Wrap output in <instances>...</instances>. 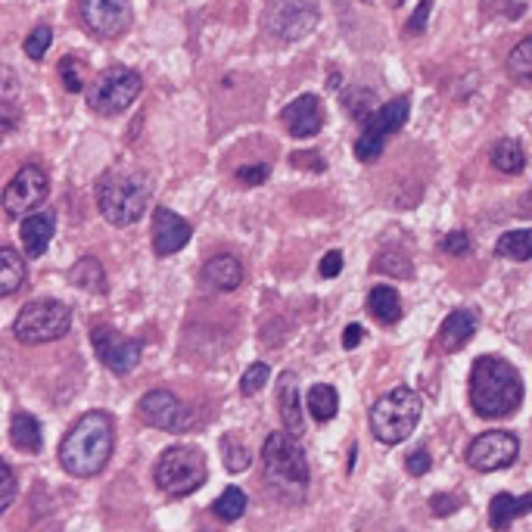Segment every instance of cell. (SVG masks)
<instances>
[{"label": "cell", "instance_id": "cell-1", "mask_svg": "<svg viewBox=\"0 0 532 532\" xmlns=\"http://www.w3.org/2000/svg\"><path fill=\"white\" fill-rule=\"evenodd\" d=\"M112 448H116V427H112V417L106 411H88L81 414L72 430L60 442V467L69 476L78 480H88L97 476L109 458Z\"/></svg>", "mask_w": 532, "mask_h": 532}, {"label": "cell", "instance_id": "cell-2", "mask_svg": "<svg viewBox=\"0 0 532 532\" xmlns=\"http://www.w3.org/2000/svg\"><path fill=\"white\" fill-rule=\"evenodd\" d=\"M523 402V380L501 355H480L470 371V408L486 417H508Z\"/></svg>", "mask_w": 532, "mask_h": 532}, {"label": "cell", "instance_id": "cell-3", "mask_svg": "<svg viewBox=\"0 0 532 532\" xmlns=\"http://www.w3.org/2000/svg\"><path fill=\"white\" fill-rule=\"evenodd\" d=\"M262 461H265V480L271 486V495L284 504H299L312 483V470H308L305 452L296 436L271 433L262 445Z\"/></svg>", "mask_w": 532, "mask_h": 532}, {"label": "cell", "instance_id": "cell-4", "mask_svg": "<svg viewBox=\"0 0 532 532\" xmlns=\"http://www.w3.org/2000/svg\"><path fill=\"white\" fill-rule=\"evenodd\" d=\"M97 206L109 224L128 228L150 206V184L137 172H109L97 187Z\"/></svg>", "mask_w": 532, "mask_h": 532}, {"label": "cell", "instance_id": "cell-5", "mask_svg": "<svg viewBox=\"0 0 532 532\" xmlns=\"http://www.w3.org/2000/svg\"><path fill=\"white\" fill-rule=\"evenodd\" d=\"M424 402L414 389L396 386L386 396H380L371 408V433L383 445H402L420 424Z\"/></svg>", "mask_w": 532, "mask_h": 532}, {"label": "cell", "instance_id": "cell-6", "mask_svg": "<svg viewBox=\"0 0 532 532\" xmlns=\"http://www.w3.org/2000/svg\"><path fill=\"white\" fill-rule=\"evenodd\" d=\"M72 327V308L60 299H32L13 321V336L22 346H44L63 340Z\"/></svg>", "mask_w": 532, "mask_h": 532}, {"label": "cell", "instance_id": "cell-7", "mask_svg": "<svg viewBox=\"0 0 532 532\" xmlns=\"http://www.w3.org/2000/svg\"><path fill=\"white\" fill-rule=\"evenodd\" d=\"M153 480L159 492H165L168 498H187L206 483V458L200 448L172 445L159 455L153 467Z\"/></svg>", "mask_w": 532, "mask_h": 532}, {"label": "cell", "instance_id": "cell-8", "mask_svg": "<svg viewBox=\"0 0 532 532\" xmlns=\"http://www.w3.org/2000/svg\"><path fill=\"white\" fill-rule=\"evenodd\" d=\"M88 106L97 116H119L144 91V78L128 66H109L94 81H88Z\"/></svg>", "mask_w": 532, "mask_h": 532}, {"label": "cell", "instance_id": "cell-9", "mask_svg": "<svg viewBox=\"0 0 532 532\" xmlns=\"http://www.w3.org/2000/svg\"><path fill=\"white\" fill-rule=\"evenodd\" d=\"M408 97H396L371 112V119L364 122V134L355 140V156L361 162H377L383 156L386 137L396 134L408 122Z\"/></svg>", "mask_w": 532, "mask_h": 532}, {"label": "cell", "instance_id": "cell-10", "mask_svg": "<svg viewBox=\"0 0 532 532\" xmlns=\"http://www.w3.org/2000/svg\"><path fill=\"white\" fill-rule=\"evenodd\" d=\"M50 193V181L44 175V168L38 165H22L19 172L10 178V184L4 187V196H0V206L10 218L35 212L38 206H44Z\"/></svg>", "mask_w": 532, "mask_h": 532}, {"label": "cell", "instance_id": "cell-11", "mask_svg": "<svg viewBox=\"0 0 532 532\" xmlns=\"http://www.w3.org/2000/svg\"><path fill=\"white\" fill-rule=\"evenodd\" d=\"M318 25V7L312 0H271L265 28L277 41H299Z\"/></svg>", "mask_w": 532, "mask_h": 532}, {"label": "cell", "instance_id": "cell-12", "mask_svg": "<svg viewBox=\"0 0 532 532\" xmlns=\"http://www.w3.org/2000/svg\"><path fill=\"white\" fill-rule=\"evenodd\" d=\"M517 455H520V442L508 430L480 433L467 445V464L480 473H495V470L511 467Z\"/></svg>", "mask_w": 532, "mask_h": 532}, {"label": "cell", "instance_id": "cell-13", "mask_svg": "<svg viewBox=\"0 0 532 532\" xmlns=\"http://www.w3.org/2000/svg\"><path fill=\"white\" fill-rule=\"evenodd\" d=\"M91 343H94L97 358L112 374H131L137 368L140 355H144V343L119 336V330H112L109 324H97L91 330Z\"/></svg>", "mask_w": 532, "mask_h": 532}, {"label": "cell", "instance_id": "cell-14", "mask_svg": "<svg viewBox=\"0 0 532 532\" xmlns=\"http://www.w3.org/2000/svg\"><path fill=\"white\" fill-rule=\"evenodd\" d=\"M78 10L97 38H122L131 28V0H78Z\"/></svg>", "mask_w": 532, "mask_h": 532}, {"label": "cell", "instance_id": "cell-15", "mask_svg": "<svg viewBox=\"0 0 532 532\" xmlns=\"http://www.w3.org/2000/svg\"><path fill=\"white\" fill-rule=\"evenodd\" d=\"M140 420L156 430H184L190 424L184 402L168 389H153L140 399Z\"/></svg>", "mask_w": 532, "mask_h": 532}, {"label": "cell", "instance_id": "cell-16", "mask_svg": "<svg viewBox=\"0 0 532 532\" xmlns=\"http://www.w3.org/2000/svg\"><path fill=\"white\" fill-rule=\"evenodd\" d=\"M193 237V228L190 224L172 212L168 206H159L153 212V252L159 259H168V256H175V252H181Z\"/></svg>", "mask_w": 532, "mask_h": 532}, {"label": "cell", "instance_id": "cell-17", "mask_svg": "<svg viewBox=\"0 0 532 532\" xmlns=\"http://www.w3.org/2000/svg\"><path fill=\"white\" fill-rule=\"evenodd\" d=\"M280 119H284V125L293 137H315L324 128L327 116H324V103L315 94H299L293 103L284 106Z\"/></svg>", "mask_w": 532, "mask_h": 532}, {"label": "cell", "instance_id": "cell-18", "mask_svg": "<svg viewBox=\"0 0 532 532\" xmlns=\"http://www.w3.org/2000/svg\"><path fill=\"white\" fill-rule=\"evenodd\" d=\"M476 327H480V315L473 308H455L439 327V349L442 352H461L470 340Z\"/></svg>", "mask_w": 532, "mask_h": 532}, {"label": "cell", "instance_id": "cell-19", "mask_svg": "<svg viewBox=\"0 0 532 532\" xmlns=\"http://www.w3.org/2000/svg\"><path fill=\"white\" fill-rule=\"evenodd\" d=\"M277 411H280V420H284V430L299 439L305 433V420H302V402H299V380L290 371L280 374V383H277Z\"/></svg>", "mask_w": 532, "mask_h": 532}, {"label": "cell", "instance_id": "cell-20", "mask_svg": "<svg viewBox=\"0 0 532 532\" xmlns=\"http://www.w3.org/2000/svg\"><path fill=\"white\" fill-rule=\"evenodd\" d=\"M53 231H56V215L53 212H35V215H25L22 228H19V237H22V246H25V256L28 259H41L50 240H53Z\"/></svg>", "mask_w": 532, "mask_h": 532}, {"label": "cell", "instance_id": "cell-21", "mask_svg": "<svg viewBox=\"0 0 532 532\" xmlns=\"http://www.w3.org/2000/svg\"><path fill=\"white\" fill-rule=\"evenodd\" d=\"M203 280L212 290L231 293L243 284V262L231 252H221V256H212L203 268Z\"/></svg>", "mask_w": 532, "mask_h": 532}, {"label": "cell", "instance_id": "cell-22", "mask_svg": "<svg viewBox=\"0 0 532 532\" xmlns=\"http://www.w3.org/2000/svg\"><path fill=\"white\" fill-rule=\"evenodd\" d=\"M10 442H13V448H19V452H25V455H38L41 445H44L38 417L28 414V411H16L13 420H10Z\"/></svg>", "mask_w": 532, "mask_h": 532}, {"label": "cell", "instance_id": "cell-23", "mask_svg": "<svg viewBox=\"0 0 532 532\" xmlns=\"http://www.w3.org/2000/svg\"><path fill=\"white\" fill-rule=\"evenodd\" d=\"M529 504H532V495H523L520 501L508 492H498L492 501H489V523L492 529L504 532L520 514H529Z\"/></svg>", "mask_w": 532, "mask_h": 532}, {"label": "cell", "instance_id": "cell-24", "mask_svg": "<svg viewBox=\"0 0 532 532\" xmlns=\"http://www.w3.org/2000/svg\"><path fill=\"white\" fill-rule=\"evenodd\" d=\"M69 280H72L78 290H88V293H97V296H103V293L109 290L106 271H103V265H100L94 256L78 259V262L69 268Z\"/></svg>", "mask_w": 532, "mask_h": 532}, {"label": "cell", "instance_id": "cell-25", "mask_svg": "<svg viewBox=\"0 0 532 532\" xmlns=\"http://www.w3.org/2000/svg\"><path fill=\"white\" fill-rule=\"evenodd\" d=\"M22 284H25V259L16 249L0 246V299L19 293Z\"/></svg>", "mask_w": 532, "mask_h": 532}, {"label": "cell", "instance_id": "cell-26", "mask_svg": "<svg viewBox=\"0 0 532 532\" xmlns=\"http://www.w3.org/2000/svg\"><path fill=\"white\" fill-rule=\"evenodd\" d=\"M368 308H371V315L380 321V324H396L402 318V296L386 287V284H377L371 293H368Z\"/></svg>", "mask_w": 532, "mask_h": 532}, {"label": "cell", "instance_id": "cell-27", "mask_svg": "<svg viewBox=\"0 0 532 532\" xmlns=\"http://www.w3.org/2000/svg\"><path fill=\"white\" fill-rule=\"evenodd\" d=\"M305 408H308V414L318 420V424H327V420H333L336 411H340V396H336L333 386L315 383L312 389H308V396H305Z\"/></svg>", "mask_w": 532, "mask_h": 532}, {"label": "cell", "instance_id": "cell-28", "mask_svg": "<svg viewBox=\"0 0 532 532\" xmlns=\"http://www.w3.org/2000/svg\"><path fill=\"white\" fill-rule=\"evenodd\" d=\"M492 165L501 175H520L526 168V153L514 137H501L492 147Z\"/></svg>", "mask_w": 532, "mask_h": 532}, {"label": "cell", "instance_id": "cell-29", "mask_svg": "<svg viewBox=\"0 0 532 532\" xmlns=\"http://www.w3.org/2000/svg\"><path fill=\"white\" fill-rule=\"evenodd\" d=\"M529 252H532V231L520 228V231H508L501 234L495 243V256L498 259H511V262H529Z\"/></svg>", "mask_w": 532, "mask_h": 532}, {"label": "cell", "instance_id": "cell-30", "mask_svg": "<svg viewBox=\"0 0 532 532\" xmlns=\"http://www.w3.org/2000/svg\"><path fill=\"white\" fill-rule=\"evenodd\" d=\"M246 504H249L246 492L237 489V486H231V489H224V492L215 498L212 514H215L218 520H224V523H234V520H240V517L246 514Z\"/></svg>", "mask_w": 532, "mask_h": 532}, {"label": "cell", "instance_id": "cell-31", "mask_svg": "<svg viewBox=\"0 0 532 532\" xmlns=\"http://www.w3.org/2000/svg\"><path fill=\"white\" fill-rule=\"evenodd\" d=\"M508 72L520 81V84H532V41L523 38L511 56H508Z\"/></svg>", "mask_w": 532, "mask_h": 532}, {"label": "cell", "instance_id": "cell-32", "mask_svg": "<svg viewBox=\"0 0 532 532\" xmlns=\"http://www.w3.org/2000/svg\"><path fill=\"white\" fill-rule=\"evenodd\" d=\"M60 78H63V88L69 94H81L88 88V69L78 60V56H63L60 60Z\"/></svg>", "mask_w": 532, "mask_h": 532}, {"label": "cell", "instance_id": "cell-33", "mask_svg": "<svg viewBox=\"0 0 532 532\" xmlns=\"http://www.w3.org/2000/svg\"><path fill=\"white\" fill-rule=\"evenodd\" d=\"M221 448H224V467H228L231 473L249 470L252 455H249V448H246L243 442H237L234 436H224V439H221Z\"/></svg>", "mask_w": 532, "mask_h": 532}, {"label": "cell", "instance_id": "cell-34", "mask_svg": "<svg viewBox=\"0 0 532 532\" xmlns=\"http://www.w3.org/2000/svg\"><path fill=\"white\" fill-rule=\"evenodd\" d=\"M346 106H349V112H352V119L368 122L371 112L377 109V100H374V94H371L368 88H355V91L346 94Z\"/></svg>", "mask_w": 532, "mask_h": 532}, {"label": "cell", "instance_id": "cell-35", "mask_svg": "<svg viewBox=\"0 0 532 532\" xmlns=\"http://www.w3.org/2000/svg\"><path fill=\"white\" fill-rule=\"evenodd\" d=\"M50 44H53V28L50 25H38L32 35L25 38V56L28 60H35V63H41L44 60V53L50 50Z\"/></svg>", "mask_w": 532, "mask_h": 532}, {"label": "cell", "instance_id": "cell-36", "mask_svg": "<svg viewBox=\"0 0 532 532\" xmlns=\"http://www.w3.org/2000/svg\"><path fill=\"white\" fill-rule=\"evenodd\" d=\"M271 371H268V364L265 361H256V364H249V368L243 371V380H240V392L243 396H256V392L265 389Z\"/></svg>", "mask_w": 532, "mask_h": 532}, {"label": "cell", "instance_id": "cell-37", "mask_svg": "<svg viewBox=\"0 0 532 532\" xmlns=\"http://www.w3.org/2000/svg\"><path fill=\"white\" fill-rule=\"evenodd\" d=\"M13 501H16V473L4 458H0V514H4Z\"/></svg>", "mask_w": 532, "mask_h": 532}, {"label": "cell", "instance_id": "cell-38", "mask_svg": "<svg viewBox=\"0 0 532 532\" xmlns=\"http://www.w3.org/2000/svg\"><path fill=\"white\" fill-rule=\"evenodd\" d=\"M268 175H271V165H265V162H256V165H243V168H237V181H240L243 187H259V184H265V181H268Z\"/></svg>", "mask_w": 532, "mask_h": 532}, {"label": "cell", "instance_id": "cell-39", "mask_svg": "<svg viewBox=\"0 0 532 532\" xmlns=\"http://www.w3.org/2000/svg\"><path fill=\"white\" fill-rule=\"evenodd\" d=\"M470 249H473V243L464 231H452L442 237V252H448V256H467Z\"/></svg>", "mask_w": 532, "mask_h": 532}, {"label": "cell", "instance_id": "cell-40", "mask_svg": "<svg viewBox=\"0 0 532 532\" xmlns=\"http://www.w3.org/2000/svg\"><path fill=\"white\" fill-rule=\"evenodd\" d=\"M405 467H408L411 476H424V473H430V467H433L430 452H427V448H414V452L405 458Z\"/></svg>", "mask_w": 532, "mask_h": 532}, {"label": "cell", "instance_id": "cell-41", "mask_svg": "<svg viewBox=\"0 0 532 532\" xmlns=\"http://www.w3.org/2000/svg\"><path fill=\"white\" fill-rule=\"evenodd\" d=\"M377 268L386 271V274H392V277H411V265L402 256H380Z\"/></svg>", "mask_w": 532, "mask_h": 532}, {"label": "cell", "instance_id": "cell-42", "mask_svg": "<svg viewBox=\"0 0 532 532\" xmlns=\"http://www.w3.org/2000/svg\"><path fill=\"white\" fill-rule=\"evenodd\" d=\"M343 262H346V259H343V252H340V249H330V252H327V256L321 259V265H318L321 277L333 280L336 274H340V271H343Z\"/></svg>", "mask_w": 532, "mask_h": 532}, {"label": "cell", "instance_id": "cell-43", "mask_svg": "<svg viewBox=\"0 0 532 532\" xmlns=\"http://www.w3.org/2000/svg\"><path fill=\"white\" fill-rule=\"evenodd\" d=\"M430 508H433L436 517H448V514H455L461 508V501L455 495H433L430 498Z\"/></svg>", "mask_w": 532, "mask_h": 532}, {"label": "cell", "instance_id": "cell-44", "mask_svg": "<svg viewBox=\"0 0 532 532\" xmlns=\"http://www.w3.org/2000/svg\"><path fill=\"white\" fill-rule=\"evenodd\" d=\"M10 97H16V75L0 66V100H10Z\"/></svg>", "mask_w": 532, "mask_h": 532}, {"label": "cell", "instance_id": "cell-45", "mask_svg": "<svg viewBox=\"0 0 532 532\" xmlns=\"http://www.w3.org/2000/svg\"><path fill=\"white\" fill-rule=\"evenodd\" d=\"M361 340H364V330H361V324H349V327L343 330V349H355Z\"/></svg>", "mask_w": 532, "mask_h": 532}, {"label": "cell", "instance_id": "cell-46", "mask_svg": "<svg viewBox=\"0 0 532 532\" xmlns=\"http://www.w3.org/2000/svg\"><path fill=\"white\" fill-rule=\"evenodd\" d=\"M427 13H430V0H420V13H414V19L408 22V32H424Z\"/></svg>", "mask_w": 532, "mask_h": 532}, {"label": "cell", "instance_id": "cell-47", "mask_svg": "<svg viewBox=\"0 0 532 532\" xmlns=\"http://www.w3.org/2000/svg\"><path fill=\"white\" fill-rule=\"evenodd\" d=\"M483 4H486V7H495V4H498V0H483Z\"/></svg>", "mask_w": 532, "mask_h": 532}]
</instances>
